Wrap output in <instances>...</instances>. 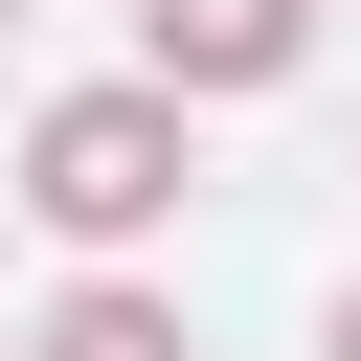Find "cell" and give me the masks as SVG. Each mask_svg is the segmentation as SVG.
Wrapping results in <instances>:
<instances>
[{"mask_svg":"<svg viewBox=\"0 0 361 361\" xmlns=\"http://www.w3.org/2000/svg\"><path fill=\"white\" fill-rule=\"evenodd\" d=\"M0 23H23V0H0Z\"/></svg>","mask_w":361,"mask_h":361,"instance_id":"cell-5","label":"cell"},{"mask_svg":"<svg viewBox=\"0 0 361 361\" xmlns=\"http://www.w3.org/2000/svg\"><path fill=\"white\" fill-rule=\"evenodd\" d=\"M180 180H203V158H180V90H158V68H135V90H68V113L23 135V203H45L68 248H158Z\"/></svg>","mask_w":361,"mask_h":361,"instance_id":"cell-1","label":"cell"},{"mask_svg":"<svg viewBox=\"0 0 361 361\" xmlns=\"http://www.w3.org/2000/svg\"><path fill=\"white\" fill-rule=\"evenodd\" d=\"M135 45H158V90H271L316 45V0H135Z\"/></svg>","mask_w":361,"mask_h":361,"instance_id":"cell-2","label":"cell"},{"mask_svg":"<svg viewBox=\"0 0 361 361\" xmlns=\"http://www.w3.org/2000/svg\"><path fill=\"white\" fill-rule=\"evenodd\" d=\"M23 361H203V338H180V293H135V271H90V293H68V316H45Z\"/></svg>","mask_w":361,"mask_h":361,"instance_id":"cell-3","label":"cell"},{"mask_svg":"<svg viewBox=\"0 0 361 361\" xmlns=\"http://www.w3.org/2000/svg\"><path fill=\"white\" fill-rule=\"evenodd\" d=\"M316 361H361V293H338V338H316Z\"/></svg>","mask_w":361,"mask_h":361,"instance_id":"cell-4","label":"cell"}]
</instances>
